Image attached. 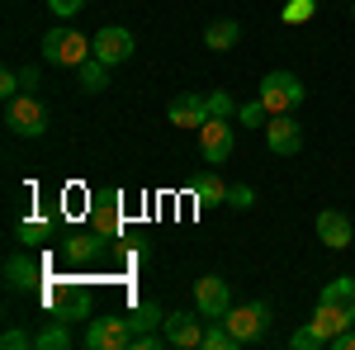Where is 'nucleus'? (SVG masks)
Masks as SVG:
<instances>
[{
    "mask_svg": "<svg viewBox=\"0 0 355 350\" xmlns=\"http://www.w3.org/2000/svg\"><path fill=\"white\" fill-rule=\"evenodd\" d=\"M0 346H5V350H24V346H33V336H28V331H19V326H10V331L0 336Z\"/></svg>",
    "mask_w": 355,
    "mask_h": 350,
    "instance_id": "nucleus-30",
    "label": "nucleus"
},
{
    "mask_svg": "<svg viewBox=\"0 0 355 350\" xmlns=\"http://www.w3.org/2000/svg\"><path fill=\"white\" fill-rule=\"evenodd\" d=\"M194 308H199L204 317H227V308H232V289H227V279H218V274L194 279Z\"/></svg>",
    "mask_w": 355,
    "mask_h": 350,
    "instance_id": "nucleus-8",
    "label": "nucleus"
},
{
    "mask_svg": "<svg viewBox=\"0 0 355 350\" xmlns=\"http://www.w3.org/2000/svg\"><path fill=\"white\" fill-rule=\"evenodd\" d=\"M90 57H95V43L71 24H57L53 33L43 38V62H48V67H71V71H76Z\"/></svg>",
    "mask_w": 355,
    "mask_h": 350,
    "instance_id": "nucleus-1",
    "label": "nucleus"
},
{
    "mask_svg": "<svg viewBox=\"0 0 355 350\" xmlns=\"http://www.w3.org/2000/svg\"><path fill=\"white\" fill-rule=\"evenodd\" d=\"M237 119H242L246 128H266V123H270V109L261 105V100H251V105L237 109Z\"/></svg>",
    "mask_w": 355,
    "mask_h": 350,
    "instance_id": "nucleus-25",
    "label": "nucleus"
},
{
    "mask_svg": "<svg viewBox=\"0 0 355 350\" xmlns=\"http://www.w3.org/2000/svg\"><path fill=\"white\" fill-rule=\"evenodd\" d=\"M166 119L175 123V128H204L209 123V100L204 95H180V100H171V109H166Z\"/></svg>",
    "mask_w": 355,
    "mask_h": 350,
    "instance_id": "nucleus-13",
    "label": "nucleus"
},
{
    "mask_svg": "<svg viewBox=\"0 0 355 350\" xmlns=\"http://www.w3.org/2000/svg\"><path fill=\"white\" fill-rule=\"evenodd\" d=\"M331 350H355V331H351V326H346V331L331 341Z\"/></svg>",
    "mask_w": 355,
    "mask_h": 350,
    "instance_id": "nucleus-33",
    "label": "nucleus"
},
{
    "mask_svg": "<svg viewBox=\"0 0 355 350\" xmlns=\"http://www.w3.org/2000/svg\"><path fill=\"white\" fill-rule=\"evenodd\" d=\"M19 81H24V90H33L38 85V67H19Z\"/></svg>",
    "mask_w": 355,
    "mask_h": 350,
    "instance_id": "nucleus-34",
    "label": "nucleus"
},
{
    "mask_svg": "<svg viewBox=\"0 0 355 350\" xmlns=\"http://www.w3.org/2000/svg\"><path fill=\"white\" fill-rule=\"evenodd\" d=\"M43 237H48V222H43V218H33V222L19 227V242H43Z\"/></svg>",
    "mask_w": 355,
    "mask_h": 350,
    "instance_id": "nucleus-31",
    "label": "nucleus"
},
{
    "mask_svg": "<svg viewBox=\"0 0 355 350\" xmlns=\"http://www.w3.org/2000/svg\"><path fill=\"white\" fill-rule=\"evenodd\" d=\"M237 38H242V24H237V19H218V24L204 28V43H209L214 53H227V48H237Z\"/></svg>",
    "mask_w": 355,
    "mask_h": 350,
    "instance_id": "nucleus-19",
    "label": "nucleus"
},
{
    "mask_svg": "<svg viewBox=\"0 0 355 350\" xmlns=\"http://www.w3.org/2000/svg\"><path fill=\"white\" fill-rule=\"evenodd\" d=\"M318 303H327V308L346 313V317L355 322V279H351V274H336L327 289H322V298H318Z\"/></svg>",
    "mask_w": 355,
    "mask_h": 350,
    "instance_id": "nucleus-15",
    "label": "nucleus"
},
{
    "mask_svg": "<svg viewBox=\"0 0 355 350\" xmlns=\"http://www.w3.org/2000/svg\"><path fill=\"white\" fill-rule=\"evenodd\" d=\"M95 251H100V242H95V237H85V232L67 237V261H90Z\"/></svg>",
    "mask_w": 355,
    "mask_h": 350,
    "instance_id": "nucleus-24",
    "label": "nucleus"
},
{
    "mask_svg": "<svg viewBox=\"0 0 355 350\" xmlns=\"http://www.w3.org/2000/svg\"><path fill=\"white\" fill-rule=\"evenodd\" d=\"M48 303H53V308L62 313V317H67V322H81V317H90V289H85L81 279L48 284Z\"/></svg>",
    "mask_w": 355,
    "mask_h": 350,
    "instance_id": "nucleus-6",
    "label": "nucleus"
},
{
    "mask_svg": "<svg viewBox=\"0 0 355 350\" xmlns=\"http://www.w3.org/2000/svg\"><path fill=\"white\" fill-rule=\"evenodd\" d=\"M308 326L318 331V341H322V346H331V341L351 326V317H346V313H336V308H327V303H318V313L308 317Z\"/></svg>",
    "mask_w": 355,
    "mask_h": 350,
    "instance_id": "nucleus-14",
    "label": "nucleus"
},
{
    "mask_svg": "<svg viewBox=\"0 0 355 350\" xmlns=\"http://www.w3.org/2000/svg\"><path fill=\"white\" fill-rule=\"evenodd\" d=\"M38 274H43V265H38L33 256H10V265H5V279H10V289H15V294L33 289V284H38Z\"/></svg>",
    "mask_w": 355,
    "mask_h": 350,
    "instance_id": "nucleus-16",
    "label": "nucleus"
},
{
    "mask_svg": "<svg viewBox=\"0 0 355 350\" xmlns=\"http://www.w3.org/2000/svg\"><path fill=\"white\" fill-rule=\"evenodd\" d=\"M227 331L237 336V346H251L256 336H266V322H270V308L266 303H251V308H227Z\"/></svg>",
    "mask_w": 355,
    "mask_h": 350,
    "instance_id": "nucleus-7",
    "label": "nucleus"
},
{
    "mask_svg": "<svg viewBox=\"0 0 355 350\" xmlns=\"http://www.w3.org/2000/svg\"><path fill=\"white\" fill-rule=\"evenodd\" d=\"M128 322H133V336H147L152 326H162V322H166V313L157 308V303H142L137 313H128Z\"/></svg>",
    "mask_w": 355,
    "mask_h": 350,
    "instance_id": "nucleus-22",
    "label": "nucleus"
},
{
    "mask_svg": "<svg viewBox=\"0 0 355 350\" xmlns=\"http://www.w3.org/2000/svg\"><path fill=\"white\" fill-rule=\"evenodd\" d=\"M204 100H209V119H227V114H237V105H232L227 90H209Z\"/></svg>",
    "mask_w": 355,
    "mask_h": 350,
    "instance_id": "nucleus-26",
    "label": "nucleus"
},
{
    "mask_svg": "<svg viewBox=\"0 0 355 350\" xmlns=\"http://www.w3.org/2000/svg\"><path fill=\"white\" fill-rule=\"evenodd\" d=\"M5 123L19 137H43L48 133V109H43V100H33V90H24L15 100H5Z\"/></svg>",
    "mask_w": 355,
    "mask_h": 350,
    "instance_id": "nucleus-3",
    "label": "nucleus"
},
{
    "mask_svg": "<svg viewBox=\"0 0 355 350\" xmlns=\"http://www.w3.org/2000/svg\"><path fill=\"white\" fill-rule=\"evenodd\" d=\"M227 189H232V185H223L218 175L209 170V175H199V180L190 185V194L199 199V204H204V209H214V204H227Z\"/></svg>",
    "mask_w": 355,
    "mask_h": 350,
    "instance_id": "nucleus-20",
    "label": "nucleus"
},
{
    "mask_svg": "<svg viewBox=\"0 0 355 350\" xmlns=\"http://www.w3.org/2000/svg\"><path fill=\"white\" fill-rule=\"evenodd\" d=\"M227 204H232V209H251V204H256V189L251 185H232L227 189Z\"/></svg>",
    "mask_w": 355,
    "mask_h": 350,
    "instance_id": "nucleus-29",
    "label": "nucleus"
},
{
    "mask_svg": "<svg viewBox=\"0 0 355 350\" xmlns=\"http://www.w3.org/2000/svg\"><path fill=\"white\" fill-rule=\"evenodd\" d=\"M85 346L90 350H128L133 346V322L128 317H90Z\"/></svg>",
    "mask_w": 355,
    "mask_h": 350,
    "instance_id": "nucleus-5",
    "label": "nucleus"
},
{
    "mask_svg": "<svg viewBox=\"0 0 355 350\" xmlns=\"http://www.w3.org/2000/svg\"><path fill=\"white\" fill-rule=\"evenodd\" d=\"M318 237H322V246H331V251H346V246L355 242V227L341 209H322V213H318Z\"/></svg>",
    "mask_w": 355,
    "mask_h": 350,
    "instance_id": "nucleus-12",
    "label": "nucleus"
},
{
    "mask_svg": "<svg viewBox=\"0 0 355 350\" xmlns=\"http://www.w3.org/2000/svg\"><path fill=\"white\" fill-rule=\"evenodd\" d=\"M76 81H81L85 95H100V90H105V81H110V62H100V57L81 62V67H76Z\"/></svg>",
    "mask_w": 355,
    "mask_h": 350,
    "instance_id": "nucleus-21",
    "label": "nucleus"
},
{
    "mask_svg": "<svg viewBox=\"0 0 355 350\" xmlns=\"http://www.w3.org/2000/svg\"><path fill=\"white\" fill-rule=\"evenodd\" d=\"M232 147H237V137L227 128V119H209L204 128H199V152H204V161L209 166H223L232 157Z\"/></svg>",
    "mask_w": 355,
    "mask_h": 350,
    "instance_id": "nucleus-9",
    "label": "nucleus"
},
{
    "mask_svg": "<svg viewBox=\"0 0 355 350\" xmlns=\"http://www.w3.org/2000/svg\"><path fill=\"white\" fill-rule=\"evenodd\" d=\"M15 95H24V81H19L15 67H5V71H0V100H15Z\"/></svg>",
    "mask_w": 355,
    "mask_h": 350,
    "instance_id": "nucleus-27",
    "label": "nucleus"
},
{
    "mask_svg": "<svg viewBox=\"0 0 355 350\" xmlns=\"http://www.w3.org/2000/svg\"><path fill=\"white\" fill-rule=\"evenodd\" d=\"M204 313L194 308V313H171L162 322V336H166V346H175V350H194V346H204Z\"/></svg>",
    "mask_w": 355,
    "mask_h": 350,
    "instance_id": "nucleus-4",
    "label": "nucleus"
},
{
    "mask_svg": "<svg viewBox=\"0 0 355 350\" xmlns=\"http://www.w3.org/2000/svg\"><path fill=\"white\" fill-rule=\"evenodd\" d=\"M95 227H100V232H105V237H119V227H123V209H119V194H100V204H95Z\"/></svg>",
    "mask_w": 355,
    "mask_h": 350,
    "instance_id": "nucleus-17",
    "label": "nucleus"
},
{
    "mask_svg": "<svg viewBox=\"0 0 355 350\" xmlns=\"http://www.w3.org/2000/svg\"><path fill=\"white\" fill-rule=\"evenodd\" d=\"M266 142H270L275 157H294V152L303 147V133H299V123H294L289 114H270V123H266Z\"/></svg>",
    "mask_w": 355,
    "mask_h": 350,
    "instance_id": "nucleus-11",
    "label": "nucleus"
},
{
    "mask_svg": "<svg viewBox=\"0 0 355 350\" xmlns=\"http://www.w3.org/2000/svg\"><path fill=\"white\" fill-rule=\"evenodd\" d=\"M90 43H95V57H100V62H110V67H123V62L133 57V33H128V28H119V24H105Z\"/></svg>",
    "mask_w": 355,
    "mask_h": 350,
    "instance_id": "nucleus-10",
    "label": "nucleus"
},
{
    "mask_svg": "<svg viewBox=\"0 0 355 350\" xmlns=\"http://www.w3.org/2000/svg\"><path fill=\"white\" fill-rule=\"evenodd\" d=\"M289 346H294V350H318V346H322V341H318V331H313V326L303 322L299 331H294V336H289Z\"/></svg>",
    "mask_w": 355,
    "mask_h": 350,
    "instance_id": "nucleus-28",
    "label": "nucleus"
},
{
    "mask_svg": "<svg viewBox=\"0 0 355 350\" xmlns=\"http://www.w3.org/2000/svg\"><path fill=\"white\" fill-rule=\"evenodd\" d=\"M33 346H38V350H71V322L57 313L43 331H33Z\"/></svg>",
    "mask_w": 355,
    "mask_h": 350,
    "instance_id": "nucleus-18",
    "label": "nucleus"
},
{
    "mask_svg": "<svg viewBox=\"0 0 355 350\" xmlns=\"http://www.w3.org/2000/svg\"><path fill=\"white\" fill-rule=\"evenodd\" d=\"M313 10H318V0H284L279 19H284V24H308V19H313Z\"/></svg>",
    "mask_w": 355,
    "mask_h": 350,
    "instance_id": "nucleus-23",
    "label": "nucleus"
},
{
    "mask_svg": "<svg viewBox=\"0 0 355 350\" xmlns=\"http://www.w3.org/2000/svg\"><path fill=\"white\" fill-rule=\"evenodd\" d=\"M81 5H85V0H48V10H53V15H62V19H67V15H76Z\"/></svg>",
    "mask_w": 355,
    "mask_h": 350,
    "instance_id": "nucleus-32",
    "label": "nucleus"
},
{
    "mask_svg": "<svg viewBox=\"0 0 355 350\" xmlns=\"http://www.w3.org/2000/svg\"><path fill=\"white\" fill-rule=\"evenodd\" d=\"M261 105L270 109V114H294L303 105V81L294 71H270L266 81H261V95H256Z\"/></svg>",
    "mask_w": 355,
    "mask_h": 350,
    "instance_id": "nucleus-2",
    "label": "nucleus"
}]
</instances>
